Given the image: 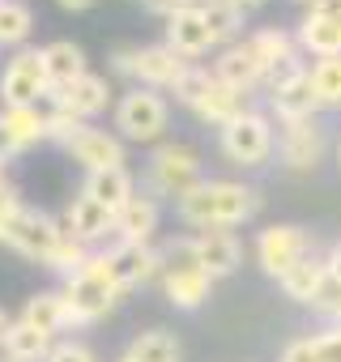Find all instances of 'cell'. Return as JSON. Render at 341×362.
I'll use <instances>...</instances> for the list:
<instances>
[{
    "mask_svg": "<svg viewBox=\"0 0 341 362\" xmlns=\"http://www.w3.org/2000/svg\"><path fill=\"white\" fill-rule=\"evenodd\" d=\"M22 214V201H18V192L9 188V184H0V239H5V230H9V222Z\"/></svg>",
    "mask_w": 341,
    "mask_h": 362,
    "instance_id": "obj_41",
    "label": "cell"
},
{
    "mask_svg": "<svg viewBox=\"0 0 341 362\" xmlns=\"http://www.w3.org/2000/svg\"><path fill=\"white\" fill-rule=\"evenodd\" d=\"M256 256H260V269L282 281L294 264L311 256V239L303 226H265L256 239Z\"/></svg>",
    "mask_w": 341,
    "mask_h": 362,
    "instance_id": "obj_9",
    "label": "cell"
},
{
    "mask_svg": "<svg viewBox=\"0 0 341 362\" xmlns=\"http://www.w3.org/2000/svg\"><path fill=\"white\" fill-rule=\"evenodd\" d=\"M30 35V9L22 0H5L0 5V47H18Z\"/></svg>",
    "mask_w": 341,
    "mask_h": 362,
    "instance_id": "obj_33",
    "label": "cell"
},
{
    "mask_svg": "<svg viewBox=\"0 0 341 362\" xmlns=\"http://www.w3.org/2000/svg\"><path fill=\"white\" fill-rule=\"evenodd\" d=\"M115 73L137 77L145 90H170V86L188 73V60L180 52H170L166 43H154V47H120L115 52Z\"/></svg>",
    "mask_w": 341,
    "mask_h": 362,
    "instance_id": "obj_3",
    "label": "cell"
},
{
    "mask_svg": "<svg viewBox=\"0 0 341 362\" xmlns=\"http://www.w3.org/2000/svg\"><path fill=\"white\" fill-rule=\"evenodd\" d=\"M248 111V94L243 90H235V86H226V81H218L214 77V86H209V94L197 103V115L201 119H209V124H218V128H226L231 119H239Z\"/></svg>",
    "mask_w": 341,
    "mask_h": 362,
    "instance_id": "obj_26",
    "label": "cell"
},
{
    "mask_svg": "<svg viewBox=\"0 0 341 362\" xmlns=\"http://www.w3.org/2000/svg\"><path fill=\"white\" fill-rule=\"evenodd\" d=\"M269 103H273V111H277V119H282V124L316 119L320 98H316V86H311V69H307L299 81H290V86H282L277 94H269Z\"/></svg>",
    "mask_w": 341,
    "mask_h": 362,
    "instance_id": "obj_21",
    "label": "cell"
},
{
    "mask_svg": "<svg viewBox=\"0 0 341 362\" xmlns=\"http://www.w3.org/2000/svg\"><path fill=\"white\" fill-rule=\"evenodd\" d=\"M86 197H94L103 209H111V214H120L137 192H132V175L124 170V166H115V170H94V175H86V188H81Z\"/></svg>",
    "mask_w": 341,
    "mask_h": 362,
    "instance_id": "obj_24",
    "label": "cell"
},
{
    "mask_svg": "<svg viewBox=\"0 0 341 362\" xmlns=\"http://www.w3.org/2000/svg\"><path fill=\"white\" fill-rule=\"evenodd\" d=\"M107 264H111V277L120 290H132V286L162 277V252H154L149 243H120L107 252Z\"/></svg>",
    "mask_w": 341,
    "mask_h": 362,
    "instance_id": "obj_10",
    "label": "cell"
},
{
    "mask_svg": "<svg viewBox=\"0 0 341 362\" xmlns=\"http://www.w3.org/2000/svg\"><path fill=\"white\" fill-rule=\"evenodd\" d=\"M43 115H47V136L60 141V145H69V141L86 128V119H77V115H73L64 103H56V98H52V111H43Z\"/></svg>",
    "mask_w": 341,
    "mask_h": 362,
    "instance_id": "obj_35",
    "label": "cell"
},
{
    "mask_svg": "<svg viewBox=\"0 0 341 362\" xmlns=\"http://www.w3.org/2000/svg\"><path fill=\"white\" fill-rule=\"evenodd\" d=\"M52 94L47 69H43V52L39 47H22L0 77V103L5 107H39V98Z\"/></svg>",
    "mask_w": 341,
    "mask_h": 362,
    "instance_id": "obj_4",
    "label": "cell"
},
{
    "mask_svg": "<svg viewBox=\"0 0 341 362\" xmlns=\"http://www.w3.org/2000/svg\"><path fill=\"white\" fill-rule=\"evenodd\" d=\"M47 362H94V354H90V345H81V341H60V345H52Z\"/></svg>",
    "mask_w": 341,
    "mask_h": 362,
    "instance_id": "obj_40",
    "label": "cell"
},
{
    "mask_svg": "<svg viewBox=\"0 0 341 362\" xmlns=\"http://www.w3.org/2000/svg\"><path fill=\"white\" fill-rule=\"evenodd\" d=\"M299 47L316 60H333L341 56V18H324V13H307L294 30Z\"/></svg>",
    "mask_w": 341,
    "mask_h": 362,
    "instance_id": "obj_19",
    "label": "cell"
},
{
    "mask_svg": "<svg viewBox=\"0 0 341 362\" xmlns=\"http://www.w3.org/2000/svg\"><path fill=\"white\" fill-rule=\"evenodd\" d=\"M214 77L226 81V86H235V90H243V94H252L256 86H265V64L252 52V43H231L214 60Z\"/></svg>",
    "mask_w": 341,
    "mask_h": 362,
    "instance_id": "obj_13",
    "label": "cell"
},
{
    "mask_svg": "<svg viewBox=\"0 0 341 362\" xmlns=\"http://www.w3.org/2000/svg\"><path fill=\"white\" fill-rule=\"evenodd\" d=\"M201 0H145V9L149 13H162V18H175V13H188V9H197Z\"/></svg>",
    "mask_w": 341,
    "mask_h": 362,
    "instance_id": "obj_42",
    "label": "cell"
},
{
    "mask_svg": "<svg viewBox=\"0 0 341 362\" xmlns=\"http://www.w3.org/2000/svg\"><path fill=\"white\" fill-rule=\"evenodd\" d=\"M311 349H316V362H341V324H333L328 332H316Z\"/></svg>",
    "mask_w": 341,
    "mask_h": 362,
    "instance_id": "obj_39",
    "label": "cell"
},
{
    "mask_svg": "<svg viewBox=\"0 0 341 362\" xmlns=\"http://www.w3.org/2000/svg\"><path fill=\"white\" fill-rule=\"evenodd\" d=\"M209 86H214V73L201 69V64H188V73H184L175 86H170V94H175V103H184V107L197 111V103L209 94Z\"/></svg>",
    "mask_w": 341,
    "mask_h": 362,
    "instance_id": "obj_34",
    "label": "cell"
},
{
    "mask_svg": "<svg viewBox=\"0 0 341 362\" xmlns=\"http://www.w3.org/2000/svg\"><path fill=\"white\" fill-rule=\"evenodd\" d=\"M201 18L209 22V30H214V39L222 43V39H235L239 35V26H243V9L235 5V0H201Z\"/></svg>",
    "mask_w": 341,
    "mask_h": 362,
    "instance_id": "obj_30",
    "label": "cell"
},
{
    "mask_svg": "<svg viewBox=\"0 0 341 362\" xmlns=\"http://www.w3.org/2000/svg\"><path fill=\"white\" fill-rule=\"evenodd\" d=\"M218 141H222V153L235 166H260L273 153V124L260 111H243L239 119H231L218 132Z\"/></svg>",
    "mask_w": 341,
    "mask_h": 362,
    "instance_id": "obj_7",
    "label": "cell"
},
{
    "mask_svg": "<svg viewBox=\"0 0 341 362\" xmlns=\"http://www.w3.org/2000/svg\"><path fill=\"white\" fill-rule=\"evenodd\" d=\"M64 298H69V311H73V324H94L103 320L115 298H120V286L111 277V264H107V252L103 256H90L64 286Z\"/></svg>",
    "mask_w": 341,
    "mask_h": 362,
    "instance_id": "obj_2",
    "label": "cell"
},
{
    "mask_svg": "<svg viewBox=\"0 0 341 362\" xmlns=\"http://www.w3.org/2000/svg\"><path fill=\"white\" fill-rule=\"evenodd\" d=\"M277 153H282V162H286L290 170H311V166L324 158V128H320V119L282 124Z\"/></svg>",
    "mask_w": 341,
    "mask_h": 362,
    "instance_id": "obj_11",
    "label": "cell"
},
{
    "mask_svg": "<svg viewBox=\"0 0 341 362\" xmlns=\"http://www.w3.org/2000/svg\"><path fill=\"white\" fill-rule=\"evenodd\" d=\"M166 119H170L166 98H162L158 90H145V86L128 90V94L120 98V107H115V128H120L128 141H154V136H162Z\"/></svg>",
    "mask_w": 341,
    "mask_h": 362,
    "instance_id": "obj_6",
    "label": "cell"
},
{
    "mask_svg": "<svg viewBox=\"0 0 341 362\" xmlns=\"http://www.w3.org/2000/svg\"><path fill=\"white\" fill-rule=\"evenodd\" d=\"M0 184H5V162H0Z\"/></svg>",
    "mask_w": 341,
    "mask_h": 362,
    "instance_id": "obj_51",
    "label": "cell"
},
{
    "mask_svg": "<svg viewBox=\"0 0 341 362\" xmlns=\"http://www.w3.org/2000/svg\"><path fill=\"white\" fill-rule=\"evenodd\" d=\"M214 30L209 22L201 18V9H188V13H175V18H166V47L170 52H180L184 60H197L214 47Z\"/></svg>",
    "mask_w": 341,
    "mask_h": 362,
    "instance_id": "obj_15",
    "label": "cell"
},
{
    "mask_svg": "<svg viewBox=\"0 0 341 362\" xmlns=\"http://www.w3.org/2000/svg\"><path fill=\"white\" fill-rule=\"evenodd\" d=\"M248 43H252V52L260 56L265 73H269L277 60H286V56H299V39H294V35H286V30H277V26H265V30H256Z\"/></svg>",
    "mask_w": 341,
    "mask_h": 362,
    "instance_id": "obj_29",
    "label": "cell"
},
{
    "mask_svg": "<svg viewBox=\"0 0 341 362\" xmlns=\"http://www.w3.org/2000/svg\"><path fill=\"white\" fill-rule=\"evenodd\" d=\"M311 86H316L320 107H341V56L316 60L311 64Z\"/></svg>",
    "mask_w": 341,
    "mask_h": 362,
    "instance_id": "obj_32",
    "label": "cell"
},
{
    "mask_svg": "<svg viewBox=\"0 0 341 362\" xmlns=\"http://www.w3.org/2000/svg\"><path fill=\"white\" fill-rule=\"evenodd\" d=\"M60 239H64L60 222H52L47 214H39V209H26V205H22V214L9 222V230H5V239H0V243H9V247H13V252H22L26 260L47 264V260H52V252L60 247Z\"/></svg>",
    "mask_w": 341,
    "mask_h": 362,
    "instance_id": "obj_8",
    "label": "cell"
},
{
    "mask_svg": "<svg viewBox=\"0 0 341 362\" xmlns=\"http://www.w3.org/2000/svg\"><path fill=\"white\" fill-rule=\"evenodd\" d=\"M162 290L166 298L184 307V311H197L201 303H209V290H214V277L201 269V264H184V269H162Z\"/></svg>",
    "mask_w": 341,
    "mask_h": 362,
    "instance_id": "obj_17",
    "label": "cell"
},
{
    "mask_svg": "<svg viewBox=\"0 0 341 362\" xmlns=\"http://www.w3.org/2000/svg\"><path fill=\"white\" fill-rule=\"evenodd\" d=\"M0 345H5V358L9 362H47V354H52V337L39 332L26 320H13L5 328V341H0Z\"/></svg>",
    "mask_w": 341,
    "mask_h": 362,
    "instance_id": "obj_25",
    "label": "cell"
},
{
    "mask_svg": "<svg viewBox=\"0 0 341 362\" xmlns=\"http://www.w3.org/2000/svg\"><path fill=\"white\" fill-rule=\"evenodd\" d=\"M192 239H197V260H201V269H205L214 281H218V277H231V273L239 269L243 247H239V239H235L231 230H197Z\"/></svg>",
    "mask_w": 341,
    "mask_h": 362,
    "instance_id": "obj_16",
    "label": "cell"
},
{
    "mask_svg": "<svg viewBox=\"0 0 341 362\" xmlns=\"http://www.w3.org/2000/svg\"><path fill=\"white\" fill-rule=\"evenodd\" d=\"M154 230H158V201H154V197H132V201L115 214V235H120V243H149Z\"/></svg>",
    "mask_w": 341,
    "mask_h": 362,
    "instance_id": "obj_22",
    "label": "cell"
},
{
    "mask_svg": "<svg viewBox=\"0 0 341 362\" xmlns=\"http://www.w3.org/2000/svg\"><path fill=\"white\" fill-rule=\"evenodd\" d=\"M333 324H341V307H337V311H333Z\"/></svg>",
    "mask_w": 341,
    "mask_h": 362,
    "instance_id": "obj_50",
    "label": "cell"
},
{
    "mask_svg": "<svg viewBox=\"0 0 341 362\" xmlns=\"http://www.w3.org/2000/svg\"><path fill=\"white\" fill-rule=\"evenodd\" d=\"M201 184V158L188 145H162L149 158V188L158 197H188Z\"/></svg>",
    "mask_w": 341,
    "mask_h": 362,
    "instance_id": "obj_5",
    "label": "cell"
},
{
    "mask_svg": "<svg viewBox=\"0 0 341 362\" xmlns=\"http://www.w3.org/2000/svg\"><path fill=\"white\" fill-rule=\"evenodd\" d=\"M175 205H180V218L197 230H231L260 209V197L248 184H235V179H201Z\"/></svg>",
    "mask_w": 341,
    "mask_h": 362,
    "instance_id": "obj_1",
    "label": "cell"
},
{
    "mask_svg": "<svg viewBox=\"0 0 341 362\" xmlns=\"http://www.w3.org/2000/svg\"><path fill=\"white\" fill-rule=\"evenodd\" d=\"M69 153H73V162H81L90 175L94 170H115V166H124V145L111 136V132H103V128H81L69 145H64Z\"/></svg>",
    "mask_w": 341,
    "mask_h": 362,
    "instance_id": "obj_12",
    "label": "cell"
},
{
    "mask_svg": "<svg viewBox=\"0 0 341 362\" xmlns=\"http://www.w3.org/2000/svg\"><path fill=\"white\" fill-rule=\"evenodd\" d=\"M282 362H316V349H311V337H294L286 349H282Z\"/></svg>",
    "mask_w": 341,
    "mask_h": 362,
    "instance_id": "obj_43",
    "label": "cell"
},
{
    "mask_svg": "<svg viewBox=\"0 0 341 362\" xmlns=\"http://www.w3.org/2000/svg\"><path fill=\"white\" fill-rule=\"evenodd\" d=\"M299 5H307V9H311V5H316V0H299Z\"/></svg>",
    "mask_w": 341,
    "mask_h": 362,
    "instance_id": "obj_53",
    "label": "cell"
},
{
    "mask_svg": "<svg viewBox=\"0 0 341 362\" xmlns=\"http://www.w3.org/2000/svg\"><path fill=\"white\" fill-rule=\"evenodd\" d=\"M120 362H137V358H132V354H124V358H120Z\"/></svg>",
    "mask_w": 341,
    "mask_h": 362,
    "instance_id": "obj_52",
    "label": "cell"
},
{
    "mask_svg": "<svg viewBox=\"0 0 341 362\" xmlns=\"http://www.w3.org/2000/svg\"><path fill=\"white\" fill-rule=\"evenodd\" d=\"M0 5H5V0H0Z\"/></svg>",
    "mask_w": 341,
    "mask_h": 362,
    "instance_id": "obj_55",
    "label": "cell"
},
{
    "mask_svg": "<svg viewBox=\"0 0 341 362\" xmlns=\"http://www.w3.org/2000/svg\"><path fill=\"white\" fill-rule=\"evenodd\" d=\"M60 230H64L69 239H77V243H94V239H103L107 230H115V214L103 209L94 197L81 192V197H73V205L64 209Z\"/></svg>",
    "mask_w": 341,
    "mask_h": 362,
    "instance_id": "obj_14",
    "label": "cell"
},
{
    "mask_svg": "<svg viewBox=\"0 0 341 362\" xmlns=\"http://www.w3.org/2000/svg\"><path fill=\"white\" fill-rule=\"evenodd\" d=\"M90 260V252H86V243H77V239H60V247L52 252V260H47V269H56V273H64V277H73L81 264Z\"/></svg>",
    "mask_w": 341,
    "mask_h": 362,
    "instance_id": "obj_36",
    "label": "cell"
},
{
    "mask_svg": "<svg viewBox=\"0 0 341 362\" xmlns=\"http://www.w3.org/2000/svg\"><path fill=\"white\" fill-rule=\"evenodd\" d=\"M22 320H26V324H35L39 332L56 337L60 328H69V324H73V311H69V298H64V294H56V290H39V294H30V298H26Z\"/></svg>",
    "mask_w": 341,
    "mask_h": 362,
    "instance_id": "obj_23",
    "label": "cell"
},
{
    "mask_svg": "<svg viewBox=\"0 0 341 362\" xmlns=\"http://www.w3.org/2000/svg\"><path fill=\"white\" fill-rule=\"evenodd\" d=\"M56 5H60V9H69V13H81V9H90V5H94V0H56Z\"/></svg>",
    "mask_w": 341,
    "mask_h": 362,
    "instance_id": "obj_47",
    "label": "cell"
},
{
    "mask_svg": "<svg viewBox=\"0 0 341 362\" xmlns=\"http://www.w3.org/2000/svg\"><path fill=\"white\" fill-rule=\"evenodd\" d=\"M324 277H328V264H324V260H316V256H307L303 264H294V269L282 277V290H286V298H294V303H307V307H311V298H316V290L324 286Z\"/></svg>",
    "mask_w": 341,
    "mask_h": 362,
    "instance_id": "obj_27",
    "label": "cell"
},
{
    "mask_svg": "<svg viewBox=\"0 0 341 362\" xmlns=\"http://www.w3.org/2000/svg\"><path fill=\"white\" fill-rule=\"evenodd\" d=\"M341 307V277H324V286L316 290V298H311V311H320V315H328L333 320V311Z\"/></svg>",
    "mask_w": 341,
    "mask_h": 362,
    "instance_id": "obj_38",
    "label": "cell"
},
{
    "mask_svg": "<svg viewBox=\"0 0 341 362\" xmlns=\"http://www.w3.org/2000/svg\"><path fill=\"white\" fill-rule=\"evenodd\" d=\"M22 145H18V136H13V128L5 124V115H0V162H5V158H13Z\"/></svg>",
    "mask_w": 341,
    "mask_h": 362,
    "instance_id": "obj_44",
    "label": "cell"
},
{
    "mask_svg": "<svg viewBox=\"0 0 341 362\" xmlns=\"http://www.w3.org/2000/svg\"><path fill=\"white\" fill-rule=\"evenodd\" d=\"M47 98L64 103V107H69L77 119H90V115L107 111V103H111V90H107V77H98V73H86V77H77L73 86H64V90H52Z\"/></svg>",
    "mask_w": 341,
    "mask_h": 362,
    "instance_id": "obj_18",
    "label": "cell"
},
{
    "mask_svg": "<svg viewBox=\"0 0 341 362\" xmlns=\"http://www.w3.org/2000/svg\"><path fill=\"white\" fill-rule=\"evenodd\" d=\"M307 13H324V18H341V0H316Z\"/></svg>",
    "mask_w": 341,
    "mask_h": 362,
    "instance_id": "obj_45",
    "label": "cell"
},
{
    "mask_svg": "<svg viewBox=\"0 0 341 362\" xmlns=\"http://www.w3.org/2000/svg\"><path fill=\"white\" fill-rule=\"evenodd\" d=\"M0 115H5V124L13 128V136H18V145H22V149L47 136V115H43L39 107H5Z\"/></svg>",
    "mask_w": 341,
    "mask_h": 362,
    "instance_id": "obj_31",
    "label": "cell"
},
{
    "mask_svg": "<svg viewBox=\"0 0 341 362\" xmlns=\"http://www.w3.org/2000/svg\"><path fill=\"white\" fill-rule=\"evenodd\" d=\"M5 362H9V358H5Z\"/></svg>",
    "mask_w": 341,
    "mask_h": 362,
    "instance_id": "obj_56",
    "label": "cell"
},
{
    "mask_svg": "<svg viewBox=\"0 0 341 362\" xmlns=\"http://www.w3.org/2000/svg\"><path fill=\"white\" fill-rule=\"evenodd\" d=\"M324 264H328V273H333V277H341V239H337V243L328 247V256H324Z\"/></svg>",
    "mask_w": 341,
    "mask_h": 362,
    "instance_id": "obj_46",
    "label": "cell"
},
{
    "mask_svg": "<svg viewBox=\"0 0 341 362\" xmlns=\"http://www.w3.org/2000/svg\"><path fill=\"white\" fill-rule=\"evenodd\" d=\"M307 73V64H303V56H286V60H277L269 73H265V86H269V94H277L282 86H290V81H299Z\"/></svg>",
    "mask_w": 341,
    "mask_h": 362,
    "instance_id": "obj_37",
    "label": "cell"
},
{
    "mask_svg": "<svg viewBox=\"0 0 341 362\" xmlns=\"http://www.w3.org/2000/svg\"><path fill=\"white\" fill-rule=\"evenodd\" d=\"M128 354L137 362H180V341L175 332H166V328H149V332H137Z\"/></svg>",
    "mask_w": 341,
    "mask_h": 362,
    "instance_id": "obj_28",
    "label": "cell"
},
{
    "mask_svg": "<svg viewBox=\"0 0 341 362\" xmlns=\"http://www.w3.org/2000/svg\"><path fill=\"white\" fill-rule=\"evenodd\" d=\"M43 69H47L52 90H64V86H73L77 77L90 73V69H86V52H81L73 39H56V43H47V47H43Z\"/></svg>",
    "mask_w": 341,
    "mask_h": 362,
    "instance_id": "obj_20",
    "label": "cell"
},
{
    "mask_svg": "<svg viewBox=\"0 0 341 362\" xmlns=\"http://www.w3.org/2000/svg\"><path fill=\"white\" fill-rule=\"evenodd\" d=\"M5 328H9V320H5V311H0V341H5Z\"/></svg>",
    "mask_w": 341,
    "mask_h": 362,
    "instance_id": "obj_49",
    "label": "cell"
},
{
    "mask_svg": "<svg viewBox=\"0 0 341 362\" xmlns=\"http://www.w3.org/2000/svg\"><path fill=\"white\" fill-rule=\"evenodd\" d=\"M239 9H256V5H265V0H235Z\"/></svg>",
    "mask_w": 341,
    "mask_h": 362,
    "instance_id": "obj_48",
    "label": "cell"
},
{
    "mask_svg": "<svg viewBox=\"0 0 341 362\" xmlns=\"http://www.w3.org/2000/svg\"><path fill=\"white\" fill-rule=\"evenodd\" d=\"M337 162H341V141H337Z\"/></svg>",
    "mask_w": 341,
    "mask_h": 362,
    "instance_id": "obj_54",
    "label": "cell"
}]
</instances>
